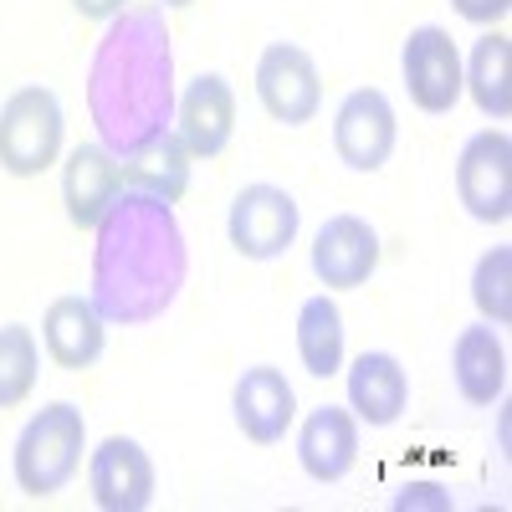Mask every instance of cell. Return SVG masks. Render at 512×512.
Masks as SVG:
<instances>
[{"label":"cell","instance_id":"cell-1","mask_svg":"<svg viewBox=\"0 0 512 512\" xmlns=\"http://www.w3.org/2000/svg\"><path fill=\"white\" fill-rule=\"evenodd\" d=\"M93 231V303L108 323L139 328L175 308L190 277V251L169 200L123 185Z\"/></svg>","mask_w":512,"mask_h":512},{"label":"cell","instance_id":"cell-2","mask_svg":"<svg viewBox=\"0 0 512 512\" xmlns=\"http://www.w3.org/2000/svg\"><path fill=\"white\" fill-rule=\"evenodd\" d=\"M88 113L98 144L118 159L169 134L175 118V47L154 6H128L108 21L88 62Z\"/></svg>","mask_w":512,"mask_h":512},{"label":"cell","instance_id":"cell-3","mask_svg":"<svg viewBox=\"0 0 512 512\" xmlns=\"http://www.w3.org/2000/svg\"><path fill=\"white\" fill-rule=\"evenodd\" d=\"M82 441H88L82 410L72 400H52L41 415H31L26 431L16 436V487L26 497L62 492L82 466Z\"/></svg>","mask_w":512,"mask_h":512},{"label":"cell","instance_id":"cell-4","mask_svg":"<svg viewBox=\"0 0 512 512\" xmlns=\"http://www.w3.org/2000/svg\"><path fill=\"white\" fill-rule=\"evenodd\" d=\"M62 103L52 88L26 82L6 103H0V169L16 180H31L52 169L62 154Z\"/></svg>","mask_w":512,"mask_h":512},{"label":"cell","instance_id":"cell-5","mask_svg":"<svg viewBox=\"0 0 512 512\" xmlns=\"http://www.w3.org/2000/svg\"><path fill=\"white\" fill-rule=\"evenodd\" d=\"M297 226H303V210L297 200L277 185H246L231 200V246L246 256V262H277V256L297 241Z\"/></svg>","mask_w":512,"mask_h":512},{"label":"cell","instance_id":"cell-6","mask_svg":"<svg viewBox=\"0 0 512 512\" xmlns=\"http://www.w3.org/2000/svg\"><path fill=\"white\" fill-rule=\"evenodd\" d=\"M456 195L487 226L512 216V144L502 128H482L477 139H466L456 159Z\"/></svg>","mask_w":512,"mask_h":512},{"label":"cell","instance_id":"cell-7","mask_svg":"<svg viewBox=\"0 0 512 512\" xmlns=\"http://www.w3.org/2000/svg\"><path fill=\"white\" fill-rule=\"evenodd\" d=\"M256 98L287 128L313 123L323 108V82H318L313 57L303 47H292V41H272L262 62H256Z\"/></svg>","mask_w":512,"mask_h":512},{"label":"cell","instance_id":"cell-8","mask_svg":"<svg viewBox=\"0 0 512 512\" xmlns=\"http://www.w3.org/2000/svg\"><path fill=\"white\" fill-rule=\"evenodd\" d=\"M395 108L390 98H384L379 88H354L344 103H338L333 113V149L338 159H344L349 169H359V175H374V169L390 164L395 154Z\"/></svg>","mask_w":512,"mask_h":512},{"label":"cell","instance_id":"cell-9","mask_svg":"<svg viewBox=\"0 0 512 512\" xmlns=\"http://www.w3.org/2000/svg\"><path fill=\"white\" fill-rule=\"evenodd\" d=\"M405 93L420 113H451L461 98V52L451 31L441 26H415L405 36Z\"/></svg>","mask_w":512,"mask_h":512},{"label":"cell","instance_id":"cell-10","mask_svg":"<svg viewBox=\"0 0 512 512\" xmlns=\"http://www.w3.org/2000/svg\"><path fill=\"white\" fill-rule=\"evenodd\" d=\"M88 487L103 512H144L154 502V461L139 441L108 436L88 456Z\"/></svg>","mask_w":512,"mask_h":512},{"label":"cell","instance_id":"cell-11","mask_svg":"<svg viewBox=\"0 0 512 512\" xmlns=\"http://www.w3.org/2000/svg\"><path fill=\"white\" fill-rule=\"evenodd\" d=\"M379 267V236L369 221L359 216H328L313 236V272L323 287L333 292H349L364 287Z\"/></svg>","mask_w":512,"mask_h":512},{"label":"cell","instance_id":"cell-12","mask_svg":"<svg viewBox=\"0 0 512 512\" xmlns=\"http://www.w3.org/2000/svg\"><path fill=\"white\" fill-rule=\"evenodd\" d=\"M180 118V144L195 159H216L231 144V128H236V93L221 72H200L190 88L175 103Z\"/></svg>","mask_w":512,"mask_h":512},{"label":"cell","instance_id":"cell-13","mask_svg":"<svg viewBox=\"0 0 512 512\" xmlns=\"http://www.w3.org/2000/svg\"><path fill=\"white\" fill-rule=\"evenodd\" d=\"M123 164L118 154H108L103 144H77L62 164V200H67V221L77 231H93L103 221V210L118 200L123 190Z\"/></svg>","mask_w":512,"mask_h":512},{"label":"cell","instance_id":"cell-14","mask_svg":"<svg viewBox=\"0 0 512 512\" xmlns=\"http://www.w3.org/2000/svg\"><path fill=\"white\" fill-rule=\"evenodd\" d=\"M231 410H236V425L251 446H277L287 436V425L297 415V395L282 369L272 364H256L236 379V395H231Z\"/></svg>","mask_w":512,"mask_h":512},{"label":"cell","instance_id":"cell-15","mask_svg":"<svg viewBox=\"0 0 512 512\" xmlns=\"http://www.w3.org/2000/svg\"><path fill=\"white\" fill-rule=\"evenodd\" d=\"M297 461H303V472L313 482H344L354 472V461H359V425L349 410H338V405H318L308 420H303V431H297Z\"/></svg>","mask_w":512,"mask_h":512},{"label":"cell","instance_id":"cell-16","mask_svg":"<svg viewBox=\"0 0 512 512\" xmlns=\"http://www.w3.org/2000/svg\"><path fill=\"white\" fill-rule=\"evenodd\" d=\"M108 318L98 313L93 297H57L41 318V344L47 354L62 364V369H93L103 359V344H108Z\"/></svg>","mask_w":512,"mask_h":512},{"label":"cell","instance_id":"cell-17","mask_svg":"<svg viewBox=\"0 0 512 512\" xmlns=\"http://www.w3.org/2000/svg\"><path fill=\"white\" fill-rule=\"evenodd\" d=\"M349 405L369 425H395L410 405V374L400 369L395 354H359L349 364Z\"/></svg>","mask_w":512,"mask_h":512},{"label":"cell","instance_id":"cell-18","mask_svg":"<svg viewBox=\"0 0 512 512\" xmlns=\"http://www.w3.org/2000/svg\"><path fill=\"white\" fill-rule=\"evenodd\" d=\"M451 369L466 405H492L507 390V354L492 328H461L451 349Z\"/></svg>","mask_w":512,"mask_h":512},{"label":"cell","instance_id":"cell-19","mask_svg":"<svg viewBox=\"0 0 512 512\" xmlns=\"http://www.w3.org/2000/svg\"><path fill=\"white\" fill-rule=\"evenodd\" d=\"M118 164H123V180L134 190H149L169 205L190 190V149L180 144V134H159L144 149H134L128 159H118Z\"/></svg>","mask_w":512,"mask_h":512},{"label":"cell","instance_id":"cell-20","mask_svg":"<svg viewBox=\"0 0 512 512\" xmlns=\"http://www.w3.org/2000/svg\"><path fill=\"white\" fill-rule=\"evenodd\" d=\"M297 359L313 379H333L344 369V313L328 292L308 297L303 313H297Z\"/></svg>","mask_w":512,"mask_h":512},{"label":"cell","instance_id":"cell-21","mask_svg":"<svg viewBox=\"0 0 512 512\" xmlns=\"http://www.w3.org/2000/svg\"><path fill=\"white\" fill-rule=\"evenodd\" d=\"M461 88H472L477 108L487 118H507L512 113V88H507V36L502 31H487L477 47H472V62L461 67Z\"/></svg>","mask_w":512,"mask_h":512},{"label":"cell","instance_id":"cell-22","mask_svg":"<svg viewBox=\"0 0 512 512\" xmlns=\"http://www.w3.org/2000/svg\"><path fill=\"white\" fill-rule=\"evenodd\" d=\"M36 390V338L26 323L0 328V410H16Z\"/></svg>","mask_w":512,"mask_h":512},{"label":"cell","instance_id":"cell-23","mask_svg":"<svg viewBox=\"0 0 512 512\" xmlns=\"http://www.w3.org/2000/svg\"><path fill=\"white\" fill-rule=\"evenodd\" d=\"M507 277H512V251H507V246H492L482 262H477V272H472V303H477L482 318H492V323H512Z\"/></svg>","mask_w":512,"mask_h":512},{"label":"cell","instance_id":"cell-24","mask_svg":"<svg viewBox=\"0 0 512 512\" xmlns=\"http://www.w3.org/2000/svg\"><path fill=\"white\" fill-rule=\"evenodd\" d=\"M451 6L466 16V21H477V26H492L512 11V0H451Z\"/></svg>","mask_w":512,"mask_h":512},{"label":"cell","instance_id":"cell-25","mask_svg":"<svg viewBox=\"0 0 512 512\" xmlns=\"http://www.w3.org/2000/svg\"><path fill=\"white\" fill-rule=\"evenodd\" d=\"M72 6H77L82 16H88V21H113L118 11H128L123 0H72Z\"/></svg>","mask_w":512,"mask_h":512},{"label":"cell","instance_id":"cell-26","mask_svg":"<svg viewBox=\"0 0 512 512\" xmlns=\"http://www.w3.org/2000/svg\"><path fill=\"white\" fill-rule=\"evenodd\" d=\"M164 6H190V0H164Z\"/></svg>","mask_w":512,"mask_h":512}]
</instances>
